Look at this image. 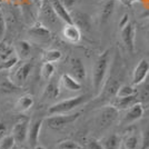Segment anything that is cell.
Here are the masks:
<instances>
[{
  "label": "cell",
  "mask_w": 149,
  "mask_h": 149,
  "mask_svg": "<svg viewBox=\"0 0 149 149\" xmlns=\"http://www.w3.org/2000/svg\"><path fill=\"white\" fill-rule=\"evenodd\" d=\"M120 85L121 84H120V80H119L118 78L110 77L108 80L105 81V84H104V86L101 88V90H100L98 96H101L102 100L115 98L116 97V93H117V90H118Z\"/></svg>",
  "instance_id": "11"
},
{
  "label": "cell",
  "mask_w": 149,
  "mask_h": 149,
  "mask_svg": "<svg viewBox=\"0 0 149 149\" xmlns=\"http://www.w3.org/2000/svg\"><path fill=\"white\" fill-rule=\"evenodd\" d=\"M38 17H39V22H41L47 28L57 27L61 21L55 13L50 0H41L40 1Z\"/></svg>",
  "instance_id": "3"
},
{
  "label": "cell",
  "mask_w": 149,
  "mask_h": 149,
  "mask_svg": "<svg viewBox=\"0 0 149 149\" xmlns=\"http://www.w3.org/2000/svg\"><path fill=\"white\" fill-rule=\"evenodd\" d=\"M30 120L28 118H22L19 120L18 123L13 126L11 135L16 143H22L27 140V135H28V128H29Z\"/></svg>",
  "instance_id": "10"
},
{
  "label": "cell",
  "mask_w": 149,
  "mask_h": 149,
  "mask_svg": "<svg viewBox=\"0 0 149 149\" xmlns=\"http://www.w3.org/2000/svg\"><path fill=\"white\" fill-rule=\"evenodd\" d=\"M138 101V96H129V97H115V99L111 101V106H113L119 111L127 110L129 107L136 104Z\"/></svg>",
  "instance_id": "20"
},
{
  "label": "cell",
  "mask_w": 149,
  "mask_h": 149,
  "mask_svg": "<svg viewBox=\"0 0 149 149\" xmlns=\"http://www.w3.org/2000/svg\"><path fill=\"white\" fill-rule=\"evenodd\" d=\"M135 95H137V90L132 85L121 84L117 90L116 97H129V96H135Z\"/></svg>",
  "instance_id": "29"
},
{
  "label": "cell",
  "mask_w": 149,
  "mask_h": 149,
  "mask_svg": "<svg viewBox=\"0 0 149 149\" xmlns=\"http://www.w3.org/2000/svg\"><path fill=\"white\" fill-rule=\"evenodd\" d=\"M70 71H71L70 74L79 82L86 80L87 71H86L85 65L80 58H72L70 60Z\"/></svg>",
  "instance_id": "17"
},
{
  "label": "cell",
  "mask_w": 149,
  "mask_h": 149,
  "mask_svg": "<svg viewBox=\"0 0 149 149\" xmlns=\"http://www.w3.org/2000/svg\"><path fill=\"white\" fill-rule=\"evenodd\" d=\"M51 6L54 8L55 13L58 16V18L65 24H71V17H70V11L66 9V7L61 3L60 0H50Z\"/></svg>",
  "instance_id": "21"
},
{
  "label": "cell",
  "mask_w": 149,
  "mask_h": 149,
  "mask_svg": "<svg viewBox=\"0 0 149 149\" xmlns=\"http://www.w3.org/2000/svg\"><path fill=\"white\" fill-rule=\"evenodd\" d=\"M116 1H119V2H121L123 5L125 6H129V2H128V0H116Z\"/></svg>",
  "instance_id": "40"
},
{
  "label": "cell",
  "mask_w": 149,
  "mask_h": 149,
  "mask_svg": "<svg viewBox=\"0 0 149 149\" xmlns=\"http://www.w3.org/2000/svg\"><path fill=\"white\" fill-rule=\"evenodd\" d=\"M7 131H8V129H7L6 124H5L3 121H1V120H0V139H1V138H3L6 135H8V134H7Z\"/></svg>",
  "instance_id": "39"
},
{
  "label": "cell",
  "mask_w": 149,
  "mask_h": 149,
  "mask_svg": "<svg viewBox=\"0 0 149 149\" xmlns=\"http://www.w3.org/2000/svg\"><path fill=\"white\" fill-rule=\"evenodd\" d=\"M60 93V86H59V82L56 79H50L48 85L46 86L42 93V97L46 99H55L59 96Z\"/></svg>",
  "instance_id": "25"
},
{
  "label": "cell",
  "mask_w": 149,
  "mask_h": 149,
  "mask_svg": "<svg viewBox=\"0 0 149 149\" xmlns=\"http://www.w3.org/2000/svg\"><path fill=\"white\" fill-rule=\"evenodd\" d=\"M6 29H7V24H6V19H5V15L0 10V41L3 40V38H5Z\"/></svg>",
  "instance_id": "35"
},
{
  "label": "cell",
  "mask_w": 149,
  "mask_h": 149,
  "mask_svg": "<svg viewBox=\"0 0 149 149\" xmlns=\"http://www.w3.org/2000/svg\"><path fill=\"white\" fill-rule=\"evenodd\" d=\"M56 68H55V65L51 63V62H44L41 69H40V74H41V78L45 80H50L54 74H55Z\"/></svg>",
  "instance_id": "28"
},
{
  "label": "cell",
  "mask_w": 149,
  "mask_h": 149,
  "mask_svg": "<svg viewBox=\"0 0 149 149\" xmlns=\"http://www.w3.org/2000/svg\"><path fill=\"white\" fill-rule=\"evenodd\" d=\"M87 149H104L100 145L99 140L97 139H90L87 143Z\"/></svg>",
  "instance_id": "37"
},
{
  "label": "cell",
  "mask_w": 149,
  "mask_h": 149,
  "mask_svg": "<svg viewBox=\"0 0 149 149\" xmlns=\"http://www.w3.org/2000/svg\"><path fill=\"white\" fill-rule=\"evenodd\" d=\"M60 1H61L62 5L66 7V9H68L69 11H70V9L74 6V3L77 2V0H60Z\"/></svg>",
  "instance_id": "38"
},
{
  "label": "cell",
  "mask_w": 149,
  "mask_h": 149,
  "mask_svg": "<svg viewBox=\"0 0 149 149\" xmlns=\"http://www.w3.org/2000/svg\"><path fill=\"white\" fill-rule=\"evenodd\" d=\"M55 149H81V146L74 140L66 139V140H61L57 143Z\"/></svg>",
  "instance_id": "30"
},
{
  "label": "cell",
  "mask_w": 149,
  "mask_h": 149,
  "mask_svg": "<svg viewBox=\"0 0 149 149\" xmlns=\"http://www.w3.org/2000/svg\"><path fill=\"white\" fill-rule=\"evenodd\" d=\"M79 117H80V112H76L71 115H67V113L49 115V117L44 119V124H46V126L52 130H59L63 127L74 123Z\"/></svg>",
  "instance_id": "4"
},
{
  "label": "cell",
  "mask_w": 149,
  "mask_h": 149,
  "mask_svg": "<svg viewBox=\"0 0 149 149\" xmlns=\"http://www.w3.org/2000/svg\"><path fill=\"white\" fill-rule=\"evenodd\" d=\"M115 8H116V0H105L102 2L99 15L101 25H105L110 20V18L115 13Z\"/></svg>",
  "instance_id": "18"
},
{
  "label": "cell",
  "mask_w": 149,
  "mask_h": 149,
  "mask_svg": "<svg viewBox=\"0 0 149 149\" xmlns=\"http://www.w3.org/2000/svg\"><path fill=\"white\" fill-rule=\"evenodd\" d=\"M33 149H45L44 147H41V146H37L36 148H33Z\"/></svg>",
  "instance_id": "43"
},
{
  "label": "cell",
  "mask_w": 149,
  "mask_h": 149,
  "mask_svg": "<svg viewBox=\"0 0 149 149\" xmlns=\"http://www.w3.org/2000/svg\"><path fill=\"white\" fill-rule=\"evenodd\" d=\"M19 61L18 57L15 56L13 58H10V59H8L6 61L1 62L0 63V71H3V70H10V69L15 67L16 65H17V62Z\"/></svg>",
  "instance_id": "33"
},
{
  "label": "cell",
  "mask_w": 149,
  "mask_h": 149,
  "mask_svg": "<svg viewBox=\"0 0 149 149\" xmlns=\"http://www.w3.org/2000/svg\"><path fill=\"white\" fill-rule=\"evenodd\" d=\"M143 112H145V108H143V104L137 101L136 104H134L131 107H129L126 110V112H125V115L123 116V118H121L120 121H121L123 125L129 126V125L134 124L137 120L143 118Z\"/></svg>",
  "instance_id": "9"
},
{
  "label": "cell",
  "mask_w": 149,
  "mask_h": 149,
  "mask_svg": "<svg viewBox=\"0 0 149 149\" xmlns=\"http://www.w3.org/2000/svg\"><path fill=\"white\" fill-rule=\"evenodd\" d=\"M139 149H149V127L143 131L140 136V147Z\"/></svg>",
  "instance_id": "34"
},
{
  "label": "cell",
  "mask_w": 149,
  "mask_h": 149,
  "mask_svg": "<svg viewBox=\"0 0 149 149\" xmlns=\"http://www.w3.org/2000/svg\"><path fill=\"white\" fill-rule=\"evenodd\" d=\"M61 58H62L61 51L58 49L45 50L44 54H42V60H44V62H51V63H55V62L59 61Z\"/></svg>",
  "instance_id": "27"
},
{
  "label": "cell",
  "mask_w": 149,
  "mask_h": 149,
  "mask_svg": "<svg viewBox=\"0 0 149 149\" xmlns=\"http://www.w3.org/2000/svg\"><path fill=\"white\" fill-rule=\"evenodd\" d=\"M99 143L104 149H118L119 146L121 145V137L116 134H111L102 137Z\"/></svg>",
  "instance_id": "24"
},
{
  "label": "cell",
  "mask_w": 149,
  "mask_h": 149,
  "mask_svg": "<svg viewBox=\"0 0 149 149\" xmlns=\"http://www.w3.org/2000/svg\"><path fill=\"white\" fill-rule=\"evenodd\" d=\"M44 125V118H39L35 121H32L29 124V128H28V135H27V139L31 148H36L38 146V141H39V136H40V130L41 127Z\"/></svg>",
  "instance_id": "13"
},
{
  "label": "cell",
  "mask_w": 149,
  "mask_h": 149,
  "mask_svg": "<svg viewBox=\"0 0 149 149\" xmlns=\"http://www.w3.org/2000/svg\"><path fill=\"white\" fill-rule=\"evenodd\" d=\"M118 149H127L126 148V147H125L124 145H123V143H121V145H120V146H119V148Z\"/></svg>",
  "instance_id": "42"
},
{
  "label": "cell",
  "mask_w": 149,
  "mask_h": 149,
  "mask_svg": "<svg viewBox=\"0 0 149 149\" xmlns=\"http://www.w3.org/2000/svg\"><path fill=\"white\" fill-rule=\"evenodd\" d=\"M33 97L30 93H25L22 96L19 97V99L17 100L16 105H15V109L18 112H25L27 110H29L31 107L33 106Z\"/></svg>",
  "instance_id": "23"
},
{
  "label": "cell",
  "mask_w": 149,
  "mask_h": 149,
  "mask_svg": "<svg viewBox=\"0 0 149 149\" xmlns=\"http://www.w3.org/2000/svg\"><path fill=\"white\" fill-rule=\"evenodd\" d=\"M15 139H13V135H6L3 138L0 139V149H13L15 146Z\"/></svg>",
  "instance_id": "31"
},
{
  "label": "cell",
  "mask_w": 149,
  "mask_h": 149,
  "mask_svg": "<svg viewBox=\"0 0 149 149\" xmlns=\"http://www.w3.org/2000/svg\"><path fill=\"white\" fill-rule=\"evenodd\" d=\"M62 38L69 44H78L81 39V31L74 24H66L61 30Z\"/></svg>",
  "instance_id": "15"
},
{
  "label": "cell",
  "mask_w": 149,
  "mask_h": 149,
  "mask_svg": "<svg viewBox=\"0 0 149 149\" xmlns=\"http://www.w3.org/2000/svg\"><path fill=\"white\" fill-rule=\"evenodd\" d=\"M137 96H138V98H140V99H149V84H146V86L141 89V91L140 93H138L137 91Z\"/></svg>",
  "instance_id": "36"
},
{
  "label": "cell",
  "mask_w": 149,
  "mask_h": 149,
  "mask_svg": "<svg viewBox=\"0 0 149 149\" xmlns=\"http://www.w3.org/2000/svg\"><path fill=\"white\" fill-rule=\"evenodd\" d=\"M93 98L91 95L89 93H84V95H79L76 97H70L68 99L61 100L59 102H57L55 105L50 106L48 109V113L49 115H57V113H68V112L72 111L77 107L81 105H85L89 100Z\"/></svg>",
  "instance_id": "2"
},
{
  "label": "cell",
  "mask_w": 149,
  "mask_h": 149,
  "mask_svg": "<svg viewBox=\"0 0 149 149\" xmlns=\"http://www.w3.org/2000/svg\"><path fill=\"white\" fill-rule=\"evenodd\" d=\"M15 56H16L15 48L9 42H7L5 39L1 40L0 41V63Z\"/></svg>",
  "instance_id": "26"
},
{
  "label": "cell",
  "mask_w": 149,
  "mask_h": 149,
  "mask_svg": "<svg viewBox=\"0 0 149 149\" xmlns=\"http://www.w3.org/2000/svg\"><path fill=\"white\" fill-rule=\"evenodd\" d=\"M0 88H1V90H2L3 93H16V91H18L19 89H21L20 87L16 86L11 80H5L2 84H1Z\"/></svg>",
  "instance_id": "32"
},
{
  "label": "cell",
  "mask_w": 149,
  "mask_h": 149,
  "mask_svg": "<svg viewBox=\"0 0 149 149\" xmlns=\"http://www.w3.org/2000/svg\"><path fill=\"white\" fill-rule=\"evenodd\" d=\"M146 27H147V29H149V20L147 21V24H146Z\"/></svg>",
  "instance_id": "45"
},
{
  "label": "cell",
  "mask_w": 149,
  "mask_h": 149,
  "mask_svg": "<svg viewBox=\"0 0 149 149\" xmlns=\"http://www.w3.org/2000/svg\"><path fill=\"white\" fill-rule=\"evenodd\" d=\"M121 143L127 149H139L140 147V136L135 128H129L121 137Z\"/></svg>",
  "instance_id": "16"
},
{
  "label": "cell",
  "mask_w": 149,
  "mask_h": 149,
  "mask_svg": "<svg viewBox=\"0 0 149 149\" xmlns=\"http://www.w3.org/2000/svg\"><path fill=\"white\" fill-rule=\"evenodd\" d=\"M145 0H128V2H129V6H130L131 3H134V2H143Z\"/></svg>",
  "instance_id": "41"
},
{
  "label": "cell",
  "mask_w": 149,
  "mask_h": 149,
  "mask_svg": "<svg viewBox=\"0 0 149 149\" xmlns=\"http://www.w3.org/2000/svg\"><path fill=\"white\" fill-rule=\"evenodd\" d=\"M119 110L113 106L108 105L102 107L97 115V124L100 129L109 128L119 119Z\"/></svg>",
  "instance_id": "5"
},
{
  "label": "cell",
  "mask_w": 149,
  "mask_h": 149,
  "mask_svg": "<svg viewBox=\"0 0 149 149\" xmlns=\"http://www.w3.org/2000/svg\"><path fill=\"white\" fill-rule=\"evenodd\" d=\"M71 24H74L80 31H89L91 29V19L89 15L82 11H71Z\"/></svg>",
  "instance_id": "12"
},
{
  "label": "cell",
  "mask_w": 149,
  "mask_h": 149,
  "mask_svg": "<svg viewBox=\"0 0 149 149\" xmlns=\"http://www.w3.org/2000/svg\"><path fill=\"white\" fill-rule=\"evenodd\" d=\"M146 32H147V37H148V41H149V29H147Z\"/></svg>",
  "instance_id": "44"
},
{
  "label": "cell",
  "mask_w": 149,
  "mask_h": 149,
  "mask_svg": "<svg viewBox=\"0 0 149 149\" xmlns=\"http://www.w3.org/2000/svg\"><path fill=\"white\" fill-rule=\"evenodd\" d=\"M28 33L31 37L36 40H40V41H47L51 38V31L49 28H47L41 22H36L35 25L29 28Z\"/></svg>",
  "instance_id": "14"
},
{
  "label": "cell",
  "mask_w": 149,
  "mask_h": 149,
  "mask_svg": "<svg viewBox=\"0 0 149 149\" xmlns=\"http://www.w3.org/2000/svg\"><path fill=\"white\" fill-rule=\"evenodd\" d=\"M110 49L105 50L102 54H100L93 67V88L95 96H98L106 81L107 71L109 68L110 62Z\"/></svg>",
  "instance_id": "1"
},
{
  "label": "cell",
  "mask_w": 149,
  "mask_h": 149,
  "mask_svg": "<svg viewBox=\"0 0 149 149\" xmlns=\"http://www.w3.org/2000/svg\"><path fill=\"white\" fill-rule=\"evenodd\" d=\"M33 66H35V63H33L32 59H29V60L25 61L21 66H19L18 69L16 70V72L13 76L11 81H13L16 86L21 88L26 84L27 79L29 78L31 71L33 69Z\"/></svg>",
  "instance_id": "7"
},
{
  "label": "cell",
  "mask_w": 149,
  "mask_h": 149,
  "mask_svg": "<svg viewBox=\"0 0 149 149\" xmlns=\"http://www.w3.org/2000/svg\"><path fill=\"white\" fill-rule=\"evenodd\" d=\"M149 74V61L147 59H140L132 71L131 84L132 86H140L147 79Z\"/></svg>",
  "instance_id": "8"
},
{
  "label": "cell",
  "mask_w": 149,
  "mask_h": 149,
  "mask_svg": "<svg viewBox=\"0 0 149 149\" xmlns=\"http://www.w3.org/2000/svg\"><path fill=\"white\" fill-rule=\"evenodd\" d=\"M13 48H15L16 56L18 57L19 60H26V59H28L30 57L31 50H32L30 42L27 41V40H18Z\"/></svg>",
  "instance_id": "19"
},
{
  "label": "cell",
  "mask_w": 149,
  "mask_h": 149,
  "mask_svg": "<svg viewBox=\"0 0 149 149\" xmlns=\"http://www.w3.org/2000/svg\"><path fill=\"white\" fill-rule=\"evenodd\" d=\"M120 37L125 48L129 52H134L135 40H136V28L130 20H128L125 25L120 26Z\"/></svg>",
  "instance_id": "6"
},
{
  "label": "cell",
  "mask_w": 149,
  "mask_h": 149,
  "mask_svg": "<svg viewBox=\"0 0 149 149\" xmlns=\"http://www.w3.org/2000/svg\"><path fill=\"white\" fill-rule=\"evenodd\" d=\"M60 84L65 89H67L69 91H79L82 88L81 82L74 79L70 74H63L60 77Z\"/></svg>",
  "instance_id": "22"
}]
</instances>
